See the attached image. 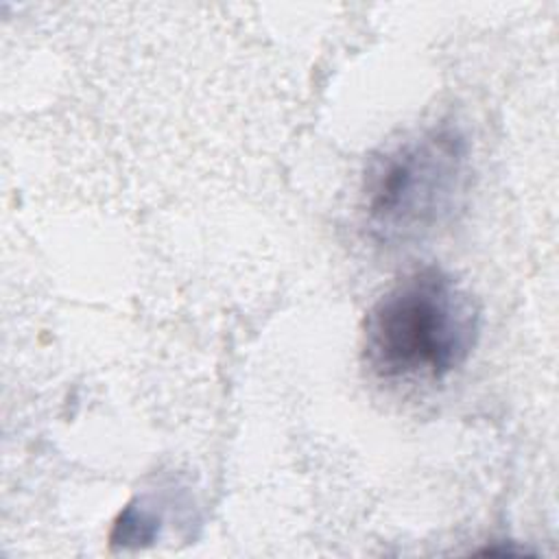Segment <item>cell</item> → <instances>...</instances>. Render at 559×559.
<instances>
[{
  "instance_id": "1",
  "label": "cell",
  "mask_w": 559,
  "mask_h": 559,
  "mask_svg": "<svg viewBox=\"0 0 559 559\" xmlns=\"http://www.w3.org/2000/svg\"><path fill=\"white\" fill-rule=\"evenodd\" d=\"M480 310L454 275L424 266L400 277L369 308L362 356L384 382H435L459 369L478 341Z\"/></svg>"
},
{
  "instance_id": "2",
  "label": "cell",
  "mask_w": 559,
  "mask_h": 559,
  "mask_svg": "<svg viewBox=\"0 0 559 559\" xmlns=\"http://www.w3.org/2000/svg\"><path fill=\"white\" fill-rule=\"evenodd\" d=\"M469 183L467 140L450 124L382 148L362 177V214L382 242H408L441 227Z\"/></svg>"
}]
</instances>
